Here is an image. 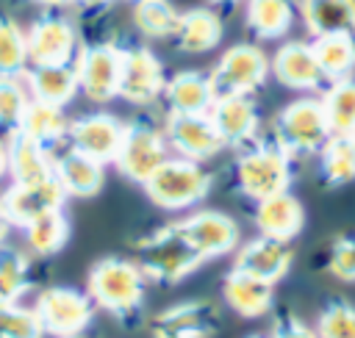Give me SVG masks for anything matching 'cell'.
I'll use <instances>...</instances> for the list:
<instances>
[{"instance_id":"1","label":"cell","mask_w":355,"mask_h":338,"mask_svg":"<svg viewBox=\"0 0 355 338\" xmlns=\"http://www.w3.org/2000/svg\"><path fill=\"white\" fill-rule=\"evenodd\" d=\"M86 294L94 308L105 310L122 324H136L144 308L147 277L136 260L108 255L100 258L86 277Z\"/></svg>"},{"instance_id":"2","label":"cell","mask_w":355,"mask_h":338,"mask_svg":"<svg viewBox=\"0 0 355 338\" xmlns=\"http://www.w3.org/2000/svg\"><path fill=\"white\" fill-rule=\"evenodd\" d=\"M233 183L241 197L250 202H261L266 197L291 191L294 183V158L275 144L272 139L252 141L244 150H239L233 161Z\"/></svg>"},{"instance_id":"3","label":"cell","mask_w":355,"mask_h":338,"mask_svg":"<svg viewBox=\"0 0 355 338\" xmlns=\"http://www.w3.org/2000/svg\"><path fill=\"white\" fill-rule=\"evenodd\" d=\"M214 186V175L189 158L169 155L141 186L155 208L164 211H189L200 205Z\"/></svg>"},{"instance_id":"4","label":"cell","mask_w":355,"mask_h":338,"mask_svg":"<svg viewBox=\"0 0 355 338\" xmlns=\"http://www.w3.org/2000/svg\"><path fill=\"white\" fill-rule=\"evenodd\" d=\"M136 263L147 280L161 285H175L189 274H194L205 263V258L197 249H191L166 222L164 227L153 230L147 238L136 244Z\"/></svg>"},{"instance_id":"5","label":"cell","mask_w":355,"mask_h":338,"mask_svg":"<svg viewBox=\"0 0 355 338\" xmlns=\"http://www.w3.org/2000/svg\"><path fill=\"white\" fill-rule=\"evenodd\" d=\"M327 139H330V127L319 97L302 94L286 103L272 119V141L280 144L291 158L316 155Z\"/></svg>"},{"instance_id":"6","label":"cell","mask_w":355,"mask_h":338,"mask_svg":"<svg viewBox=\"0 0 355 338\" xmlns=\"http://www.w3.org/2000/svg\"><path fill=\"white\" fill-rule=\"evenodd\" d=\"M169 155L172 152H169L164 127H158L147 116H139L133 122H125V136H122L119 152L114 158V166L125 180H130L136 186H144L150 180V175Z\"/></svg>"},{"instance_id":"7","label":"cell","mask_w":355,"mask_h":338,"mask_svg":"<svg viewBox=\"0 0 355 338\" xmlns=\"http://www.w3.org/2000/svg\"><path fill=\"white\" fill-rule=\"evenodd\" d=\"M269 75H272L269 72V55L255 42L230 44L219 55L216 66L208 72L216 97H236V94L252 97L269 80Z\"/></svg>"},{"instance_id":"8","label":"cell","mask_w":355,"mask_h":338,"mask_svg":"<svg viewBox=\"0 0 355 338\" xmlns=\"http://www.w3.org/2000/svg\"><path fill=\"white\" fill-rule=\"evenodd\" d=\"M33 310L42 321L44 335L53 338H75L83 335L94 319V302L89 299L86 291L72 288V285H50L44 288L36 302Z\"/></svg>"},{"instance_id":"9","label":"cell","mask_w":355,"mask_h":338,"mask_svg":"<svg viewBox=\"0 0 355 338\" xmlns=\"http://www.w3.org/2000/svg\"><path fill=\"white\" fill-rule=\"evenodd\" d=\"M175 227V233L191 247L197 249L205 263L214 260V258H222V255H230L239 249L241 244V230H239V222L225 213V211H214V208H200V211H191L175 222H169Z\"/></svg>"},{"instance_id":"10","label":"cell","mask_w":355,"mask_h":338,"mask_svg":"<svg viewBox=\"0 0 355 338\" xmlns=\"http://www.w3.org/2000/svg\"><path fill=\"white\" fill-rule=\"evenodd\" d=\"M78 89L86 100L105 105L119 97V72H122V47L114 42H94L78 47L75 55Z\"/></svg>"},{"instance_id":"11","label":"cell","mask_w":355,"mask_h":338,"mask_svg":"<svg viewBox=\"0 0 355 338\" xmlns=\"http://www.w3.org/2000/svg\"><path fill=\"white\" fill-rule=\"evenodd\" d=\"M164 86H166L164 64L150 47L144 44L122 47V72H119L122 100H128L130 105L147 108L164 94Z\"/></svg>"},{"instance_id":"12","label":"cell","mask_w":355,"mask_h":338,"mask_svg":"<svg viewBox=\"0 0 355 338\" xmlns=\"http://www.w3.org/2000/svg\"><path fill=\"white\" fill-rule=\"evenodd\" d=\"M122 136H125V122L119 116L108 111H92L78 119H69L67 147L100 163H114Z\"/></svg>"},{"instance_id":"13","label":"cell","mask_w":355,"mask_h":338,"mask_svg":"<svg viewBox=\"0 0 355 338\" xmlns=\"http://www.w3.org/2000/svg\"><path fill=\"white\" fill-rule=\"evenodd\" d=\"M31 66L44 64H72L78 55V30L61 14H42L25 30Z\"/></svg>"},{"instance_id":"14","label":"cell","mask_w":355,"mask_h":338,"mask_svg":"<svg viewBox=\"0 0 355 338\" xmlns=\"http://www.w3.org/2000/svg\"><path fill=\"white\" fill-rule=\"evenodd\" d=\"M164 136L172 155L197 163H205L225 150L208 114H166Z\"/></svg>"},{"instance_id":"15","label":"cell","mask_w":355,"mask_h":338,"mask_svg":"<svg viewBox=\"0 0 355 338\" xmlns=\"http://www.w3.org/2000/svg\"><path fill=\"white\" fill-rule=\"evenodd\" d=\"M269 72L283 89H291L300 94H311V91H319L327 86V80L319 69V61L313 55V47L305 39L283 42L269 55Z\"/></svg>"},{"instance_id":"16","label":"cell","mask_w":355,"mask_h":338,"mask_svg":"<svg viewBox=\"0 0 355 338\" xmlns=\"http://www.w3.org/2000/svg\"><path fill=\"white\" fill-rule=\"evenodd\" d=\"M3 208L11 219L14 227H25L28 222L44 216V213H53V211H64V202H67V194L64 188L58 186L55 175L47 177V180H39V183H11L3 194Z\"/></svg>"},{"instance_id":"17","label":"cell","mask_w":355,"mask_h":338,"mask_svg":"<svg viewBox=\"0 0 355 338\" xmlns=\"http://www.w3.org/2000/svg\"><path fill=\"white\" fill-rule=\"evenodd\" d=\"M219 327V308L208 299H183L161 310L153 338H211Z\"/></svg>"},{"instance_id":"18","label":"cell","mask_w":355,"mask_h":338,"mask_svg":"<svg viewBox=\"0 0 355 338\" xmlns=\"http://www.w3.org/2000/svg\"><path fill=\"white\" fill-rule=\"evenodd\" d=\"M219 139L225 147H236L244 150L247 144L258 141V130H261V114H258V103L247 94H236V97H216V103L208 111Z\"/></svg>"},{"instance_id":"19","label":"cell","mask_w":355,"mask_h":338,"mask_svg":"<svg viewBox=\"0 0 355 338\" xmlns=\"http://www.w3.org/2000/svg\"><path fill=\"white\" fill-rule=\"evenodd\" d=\"M294 263V249L286 241H275L266 235H255L250 241H241L239 249L233 252V269L252 274L263 283L277 285Z\"/></svg>"},{"instance_id":"20","label":"cell","mask_w":355,"mask_h":338,"mask_svg":"<svg viewBox=\"0 0 355 338\" xmlns=\"http://www.w3.org/2000/svg\"><path fill=\"white\" fill-rule=\"evenodd\" d=\"M252 222H255L258 235L291 244L305 227V205L291 191H283V194L255 202Z\"/></svg>"},{"instance_id":"21","label":"cell","mask_w":355,"mask_h":338,"mask_svg":"<svg viewBox=\"0 0 355 338\" xmlns=\"http://www.w3.org/2000/svg\"><path fill=\"white\" fill-rule=\"evenodd\" d=\"M222 299H225V305L236 316H241V319H261L275 305V285L230 266V272L222 280Z\"/></svg>"},{"instance_id":"22","label":"cell","mask_w":355,"mask_h":338,"mask_svg":"<svg viewBox=\"0 0 355 338\" xmlns=\"http://www.w3.org/2000/svg\"><path fill=\"white\" fill-rule=\"evenodd\" d=\"M58 186L64 188L67 197H78V199H89L94 194L103 191L105 183V163L80 155L75 150H61L55 152V169H53Z\"/></svg>"},{"instance_id":"23","label":"cell","mask_w":355,"mask_h":338,"mask_svg":"<svg viewBox=\"0 0 355 338\" xmlns=\"http://www.w3.org/2000/svg\"><path fill=\"white\" fill-rule=\"evenodd\" d=\"M225 36V22L222 17L208 8V6H194V8H186L180 11V19H178V30H175V44L180 53H189V55H200V53H208L214 50Z\"/></svg>"},{"instance_id":"24","label":"cell","mask_w":355,"mask_h":338,"mask_svg":"<svg viewBox=\"0 0 355 338\" xmlns=\"http://www.w3.org/2000/svg\"><path fill=\"white\" fill-rule=\"evenodd\" d=\"M22 83L31 94V100L50 103V105H69L75 100L78 89V75L75 64H44V66H28L22 75Z\"/></svg>"},{"instance_id":"25","label":"cell","mask_w":355,"mask_h":338,"mask_svg":"<svg viewBox=\"0 0 355 338\" xmlns=\"http://www.w3.org/2000/svg\"><path fill=\"white\" fill-rule=\"evenodd\" d=\"M164 103L169 114H208L216 103L211 78L200 69H183L172 78H166L164 86Z\"/></svg>"},{"instance_id":"26","label":"cell","mask_w":355,"mask_h":338,"mask_svg":"<svg viewBox=\"0 0 355 338\" xmlns=\"http://www.w3.org/2000/svg\"><path fill=\"white\" fill-rule=\"evenodd\" d=\"M6 150H8V175L11 183H39L53 177L55 169V152L31 141L22 133L6 136Z\"/></svg>"},{"instance_id":"27","label":"cell","mask_w":355,"mask_h":338,"mask_svg":"<svg viewBox=\"0 0 355 338\" xmlns=\"http://www.w3.org/2000/svg\"><path fill=\"white\" fill-rule=\"evenodd\" d=\"M297 22L294 0H244V25L258 42L283 39Z\"/></svg>"},{"instance_id":"28","label":"cell","mask_w":355,"mask_h":338,"mask_svg":"<svg viewBox=\"0 0 355 338\" xmlns=\"http://www.w3.org/2000/svg\"><path fill=\"white\" fill-rule=\"evenodd\" d=\"M297 17L311 39L324 33L355 36V0H297Z\"/></svg>"},{"instance_id":"29","label":"cell","mask_w":355,"mask_h":338,"mask_svg":"<svg viewBox=\"0 0 355 338\" xmlns=\"http://www.w3.org/2000/svg\"><path fill=\"white\" fill-rule=\"evenodd\" d=\"M67 130H69V119H67L64 108L50 105V103H39V100L28 103L22 122L17 127V133L28 136L31 141H36L53 152L61 141H67Z\"/></svg>"},{"instance_id":"30","label":"cell","mask_w":355,"mask_h":338,"mask_svg":"<svg viewBox=\"0 0 355 338\" xmlns=\"http://www.w3.org/2000/svg\"><path fill=\"white\" fill-rule=\"evenodd\" d=\"M313 55L327 83L355 78V36L349 33H324L311 39Z\"/></svg>"},{"instance_id":"31","label":"cell","mask_w":355,"mask_h":338,"mask_svg":"<svg viewBox=\"0 0 355 338\" xmlns=\"http://www.w3.org/2000/svg\"><path fill=\"white\" fill-rule=\"evenodd\" d=\"M319 183L327 188H344L355 183V136H330L316 152Z\"/></svg>"},{"instance_id":"32","label":"cell","mask_w":355,"mask_h":338,"mask_svg":"<svg viewBox=\"0 0 355 338\" xmlns=\"http://www.w3.org/2000/svg\"><path fill=\"white\" fill-rule=\"evenodd\" d=\"M319 100L330 136H355V78L327 83Z\"/></svg>"},{"instance_id":"33","label":"cell","mask_w":355,"mask_h":338,"mask_svg":"<svg viewBox=\"0 0 355 338\" xmlns=\"http://www.w3.org/2000/svg\"><path fill=\"white\" fill-rule=\"evenodd\" d=\"M25 235V244L33 255L50 258L55 252L64 249V244L69 241V219L64 216V211H53L44 213L33 222H28L25 227H19Z\"/></svg>"},{"instance_id":"34","label":"cell","mask_w":355,"mask_h":338,"mask_svg":"<svg viewBox=\"0 0 355 338\" xmlns=\"http://www.w3.org/2000/svg\"><path fill=\"white\" fill-rule=\"evenodd\" d=\"M31 288V260L14 244H0V308L17 305Z\"/></svg>"},{"instance_id":"35","label":"cell","mask_w":355,"mask_h":338,"mask_svg":"<svg viewBox=\"0 0 355 338\" xmlns=\"http://www.w3.org/2000/svg\"><path fill=\"white\" fill-rule=\"evenodd\" d=\"M180 11L169 0H139L133 3V25L136 30L155 42V39H172L178 30Z\"/></svg>"},{"instance_id":"36","label":"cell","mask_w":355,"mask_h":338,"mask_svg":"<svg viewBox=\"0 0 355 338\" xmlns=\"http://www.w3.org/2000/svg\"><path fill=\"white\" fill-rule=\"evenodd\" d=\"M28 66L25 30L11 17H0V78H22Z\"/></svg>"},{"instance_id":"37","label":"cell","mask_w":355,"mask_h":338,"mask_svg":"<svg viewBox=\"0 0 355 338\" xmlns=\"http://www.w3.org/2000/svg\"><path fill=\"white\" fill-rule=\"evenodd\" d=\"M28 103H31V94L22 78H0V133L3 136L17 133Z\"/></svg>"},{"instance_id":"38","label":"cell","mask_w":355,"mask_h":338,"mask_svg":"<svg viewBox=\"0 0 355 338\" xmlns=\"http://www.w3.org/2000/svg\"><path fill=\"white\" fill-rule=\"evenodd\" d=\"M313 327L319 338H355V305L349 299H330Z\"/></svg>"},{"instance_id":"39","label":"cell","mask_w":355,"mask_h":338,"mask_svg":"<svg viewBox=\"0 0 355 338\" xmlns=\"http://www.w3.org/2000/svg\"><path fill=\"white\" fill-rule=\"evenodd\" d=\"M0 338H44L36 310L25 308L22 302L3 305L0 308Z\"/></svg>"},{"instance_id":"40","label":"cell","mask_w":355,"mask_h":338,"mask_svg":"<svg viewBox=\"0 0 355 338\" xmlns=\"http://www.w3.org/2000/svg\"><path fill=\"white\" fill-rule=\"evenodd\" d=\"M324 269L341 283H355V233L336 235L324 252Z\"/></svg>"},{"instance_id":"41","label":"cell","mask_w":355,"mask_h":338,"mask_svg":"<svg viewBox=\"0 0 355 338\" xmlns=\"http://www.w3.org/2000/svg\"><path fill=\"white\" fill-rule=\"evenodd\" d=\"M269 335L272 338H319L316 335V327H311L308 321H302L294 313L275 316V324H272V332Z\"/></svg>"},{"instance_id":"42","label":"cell","mask_w":355,"mask_h":338,"mask_svg":"<svg viewBox=\"0 0 355 338\" xmlns=\"http://www.w3.org/2000/svg\"><path fill=\"white\" fill-rule=\"evenodd\" d=\"M75 6H80L83 11H103V8H108L114 0H72Z\"/></svg>"},{"instance_id":"43","label":"cell","mask_w":355,"mask_h":338,"mask_svg":"<svg viewBox=\"0 0 355 338\" xmlns=\"http://www.w3.org/2000/svg\"><path fill=\"white\" fill-rule=\"evenodd\" d=\"M14 224H11V219H8V213H6V208H3V199H0V244L6 241V235H8V230H11Z\"/></svg>"},{"instance_id":"44","label":"cell","mask_w":355,"mask_h":338,"mask_svg":"<svg viewBox=\"0 0 355 338\" xmlns=\"http://www.w3.org/2000/svg\"><path fill=\"white\" fill-rule=\"evenodd\" d=\"M8 175V150H6V139H0V177Z\"/></svg>"},{"instance_id":"45","label":"cell","mask_w":355,"mask_h":338,"mask_svg":"<svg viewBox=\"0 0 355 338\" xmlns=\"http://www.w3.org/2000/svg\"><path fill=\"white\" fill-rule=\"evenodd\" d=\"M33 3H39V6H44V8H61V6H72V0H33Z\"/></svg>"},{"instance_id":"46","label":"cell","mask_w":355,"mask_h":338,"mask_svg":"<svg viewBox=\"0 0 355 338\" xmlns=\"http://www.w3.org/2000/svg\"><path fill=\"white\" fill-rule=\"evenodd\" d=\"M211 6H216V8H233V6H239L241 0H208Z\"/></svg>"},{"instance_id":"47","label":"cell","mask_w":355,"mask_h":338,"mask_svg":"<svg viewBox=\"0 0 355 338\" xmlns=\"http://www.w3.org/2000/svg\"><path fill=\"white\" fill-rule=\"evenodd\" d=\"M247 338H272V335H263V332H255V335H247Z\"/></svg>"},{"instance_id":"48","label":"cell","mask_w":355,"mask_h":338,"mask_svg":"<svg viewBox=\"0 0 355 338\" xmlns=\"http://www.w3.org/2000/svg\"><path fill=\"white\" fill-rule=\"evenodd\" d=\"M75 338H86V335H75Z\"/></svg>"},{"instance_id":"49","label":"cell","mask_w":355,"mask_h":338,"mask_svg":"<svg viewBox=\"0 0 355 338\" xmlns=\"http://www.w3.org/2000/svg\"><path fill=\"white\" fill-rule=\"evenodd\" d=\"M133 3H139V0H133Z\"/></svg>"}]
</instances>
